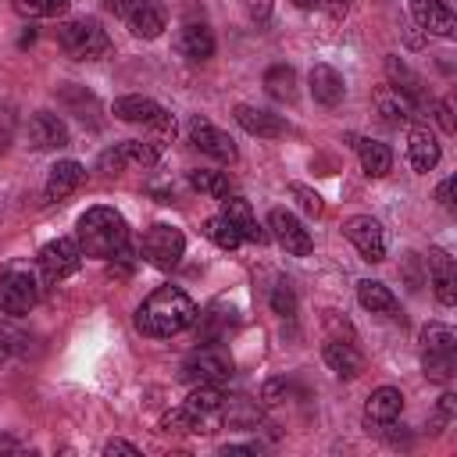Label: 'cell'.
Instances as JSON below:
<instances>
[{"instance_id": "1", "label": "cell", "mask_w": 457, "mask_h": 457, "mask_svg": "<svg viewBox=\"0 0 457 457\" xmlns=\"http://www.w3.org/2000/svg\"><path fill=\"white\" fill-rule=\"evenodd\" d=\"M196 303L182 286H157L136 311V325L150 339H171L196 321Z\"/></svg>"}, {"instance_id": "2", "label": "cell", "mask_w": 457, "mask_h": 457, "mask_svg": "<svg viewBox=\"0 0 457 457\" xmlns=\"http://www.w3.org/2000/svg\"><path fill=\"white\" fill-rule=\"evenodd\" d=\"M75 243L82 257L111 261L129 250V225L114 207H89L75 225Z\"/></svg>"}, {"instance_id": "3", "label": "cell", "mask_w": 457, "mask_h": 457, "mask_svg": "<svg viewBox=\"0 0 457 457\" xmlns=\"http://www.w3.org/2000/svg\"><path fill=\"white\" fill-rule=\"evenodd\" d=\"M57 43L75 61H96L111 50V39L96 18H71L57 29Z\"/></svg>"}, {"instance_id": "4", "label": "cell", "mask_w": 457, "mask_h": 457, "mask_svg": "<svg viewBox=\"0 0 457 457\" xmlns=\"http://www.w3.org/2000/svg\"><path fill=\"white\" fill-rule=\"evenodd\" d=\"M107 7L139 39H157L168 29V7L161 0H107Z\"/></svg>"}, {"instance_id": "5", "label": "cell", "mask_w": 457, "mask_h": 457, "mask_svg": "<svg viewBox=\"0 0 457 457\" xmlns=\"http://www.w3.org/2000/svg\"><path fill=\"white\" fill-rule=\"evenodd\" d=\"M139 253H143L146 264H154L161 271H171L182 261V253H186V236H182V228L164 225V221L150 225L143 232V239H139Z\"/></svg>"}, {"instance_id": "6", "label": "cell", "mask_w": 457, "mask_h": 457, "mask_svg": "<svg viewBox=\"0 0 457 457\" xmlns=\"http://www.w3.org/2000/svg\"><path fill=\"white\" fill-rule=\"evenodd\" d=\"M39 303V282L29 268L11 264L0 271V311L4 314H29Z\"/></svg>"}, {"instance_id": "7", "label": "cell", "mask_w": 457, "mask_h": 457, "mask_svg": "<svg viewBox=\"0 0 457 457\" xmlns=\"http://www.w3.org/2000/svg\"><path fill=\"white\" fill-rule=\"evenodd\" d=\"M111 114H114L118 121L146 125V129H154V132H161V136H175V118H171L157 100H150V96H118L114 107H111Z\"/></svg>"}, {"instance_id": "8", "label": "cell", "mask_w": 457, "mask_h": 457, "mask_svg": "<svg viewBox=\"0 0 457 457\" xmlns=\"http://www.w3.org/2000/svg\"><path fill=\"white\" fill-rule=\"evenodd\" d=\"M161 150L157 143H143V139H125V143H114L100 154V171L104 175H118L125 168H150L157 164Z\"/></svg>"}, {"instance_id": "9", "label": "cell", "mask_w": 457, "mask_h": 457, "mask_svg": "<svg viewBox=\"0 0 457 457\" xmlns=\"http://www.w3.org/2000/svg\"><path fill=\"white\" fill-rule=\"evenodd\" d=\"M79 264H82V250L71 236H57L39 250V271L46 282H61V278L75 275Z\"/></svg>"}, {"instance_id": "10", "label": "cell", "mask_w": 457, "mask_h": 457, "mask_svg": "<svg viewBox=\"0 0 457 457\" xmlns=\"http://www.w3.org/2000/svg\"><path fill=\"white\" fill-rule=\"evenodd\" d=\"M232 375V361L225 357V353H218V350H193L186 361H182V371H179V378L182 382H193V386H218V382H225Z\"/></svg>"}, {"instance_id": "11", "label": "cell", "mask_w": 457, "mask_h": 457, "mask_svg": "<svg viewBox=\"0 0 457 457\" xmlns=\"http://www.w3.org/2000/svg\"><path fill=\"white\" fill-rule=\"evenodd\" d=\"M221 400H225V393L218 386H196L182 400L186 414L193 418V432H200V436L218 432V425H221Z\"/></svg>"}, {"instance_id": "12", "label": "cell", "mask_w": 457, "mask_h": 457, "mask_svg": "<svg viewBox=\"0 0 457 457\" xmlns=\"http://www.w3.org/2000/svg\"><path fill=\"white\" fill-rule=\"evenodd\" d=\"M343 236L357 246V253H361L364 261H371V264L386 261V232H382V225H378L371 214H353V218H346V221H343Z\"/></svg>"}, {"instance_id": "13", "label": "cell", "mask_w": 457, "mask_h": 457, "mask_svg": "<svg viewBox=\"0 0 457 457\" xmlns=\"http://www.w3.org/2000/svg\"><path fill=\"white\" fill-rule=\"evenodd\" d=\"M414 25L425 36H439V39H453L457 36V18L446 7V0H407Z\"/></svg>"}, {"instance_id": "14", "label": "cell", "mask_w": 457, "mask_h": 457, "mask_svg": "<svg viewBox=\"0 0 457 457\" xmlns=\"http://www.w3.org/2000/svg\"><path fill=\"white\" fill-rule=\"evenodd\" d=\"M268 228H271V236L286 246V253H293V257H307V253L314 250L311 232H307L303 221H300L293 211H286V207H275V211L268 214Z\"/></svg>"}, {"instance_id": "15", "label": "cell", "mask_w": 457, "mask_h": 457, "mask_svg": "<svg viewBox=\"0 0 457 457\" xmlns=\"http://www.w3.org/2000/svg\"><path fill=\"white\" fill-rule=\"evenodd\" d=\"M189 139H193V146H196L200 154H207V157H214V161L232 164V161L239 157V150H236L232 136H228V132H221L218 125H211L207 118H193V121H189Z\"/></svg>"}, {"instance_id": "16", "label": "cell", "mask_w": 457, "mask_h": 457, "mask_svg": "<svg viewBox=\"0 0 457 457\" xmlns=\"http://www.w3.org/2000/svg\"><path fill=\"white\" fill-rule=\"evenodd\" d=\"M25 139L32 150H64L71 143L68 136V125L54 114V111H36L29 118V129H25Z\"/></svg>"}, {"instance_id": "17", "label": "cell", "mask_w": 457, "mask_h": 457, "mask_svg": "<svg viewBox=\"0 0 457 457\" xmlns=\"http://www.w3.org/2000/svg\"><path fill=\"white\" fill-rule=\"evenodd\" d=\"M428 282H432V293H436V300L443 307H453L457 303V264L439 246L428 250Z\"/></svg>"}, {"instance_id": "18", "label": "cell", "mask_w": 457, "mask_h": 457, "mask_svg": "<svg viewBox=\"0 0 457 457\" xmlns=\"http://www.w3.org/2000/svg\"><path fill=\"white\" fill-rule=\"evenodd\" d=\"M403 411V393L393 386H378L364 403V425L368 428H389Z\"/></svg>"}, {"instance_id": "19", "label": "cell", "mask_w": 457, "mask_h": 457, "mask_svg": "<svg viewBox=\"0 0 457 457\" xmlns=\"http://www.w3.org/2000/svg\"><path fill=\"white\" fill-rule=\"evenodd\" d=\"M371 104H375V111L382 114L386 125H407V121H414V114H418V104L407 100V96H403L400 89H393V86H378L375 96H371Z\"/></svg>"}, {"instance_id": "20", "label": "cell", "mask_w": 457, "mask_h": 457, "mask_svg": "<svg viewBox=\"0 0 457 457\" xmlns=\"http://www.w3.org/2000/svg\"><path fill=\"white\" fill-rule=\"evenodd\" d=\"M232 118L239 121V129H246L250 136H261V139H275V136L286 132V121H282L278 114L261 111V107H253V104H236V107H232Z\"/></svg>"}, {"instance_id": "21", "label": "cell", "mask_w": 457, "mask_h": 457, "mask_svg": "<svg viewBox=\"0 0 457 457\" xmlns=\"http://www.w3.org/2000/svg\"><path fill=\"white\" fill-rule=\"evenodd\" d=\"M307 82H311V96H314L318 104H325V107H336V104L346 96L343 75H339L332 64H314L311 75H307Z\"/></svg>"}, {"instance_id": "22", "label": "cell", "mask_w": 457, "mask_h": 457, "mask_svg": "<svg viewBox=\"0 0 457 457\" xmlns=\"http://www.w3.org/2000/svg\"><path fill=\"white\" fill-rule=\"evenodd\" d=\"M82 179H86V168L79 164V161H57L54 168H50V175H46V200H64V196H71L79 186H82Z\"/></svg>"}, {"instance_id": "23", "label": "cell", "mask_w": 457, "mask_h": 457, "mask_svg": "<svg viewBox=\"0 0 457 457\" xmlns=\"http://www.w3.org/2000/svg\"><path fill=\"white\" fill-rule=\"evenodd\" d=\"M321 357H325V364H328V371H336L339 378H357V375L364 371V357H361V350H357L353 343H343V339H332V343H325V350H321Z\"/></svg>"}, {"instance_id": "24", "label": "cell", "mask_w": 457, "mask_h": 457, "mask_svg": "<svg viewBox=\"0 0 457 457\" xmlns=\"http://www.w3.org/2000/svg\"><path fill=\"white\" fill-rule=\"evenodd\" d=\"M221 214L239 228V236L243 239H250V243H268V232L257 225V218H253V211H250V204L243 200V196H225L221 200Z\"/></svg>"}, {"instance_id": "25", "label": "cell", "mask_w": 457, "mask_h": 457, "mask_svg": "<svg viewBox=\"0 0 457 457\" xmlns=\"http://www.w3.org/2000/svg\"><path fill=\"white\" fill-rule=\"evenodd\" d=\"M179 54L189 57V61H207V57H214V32H211L204 21L182 25V32H179Z\"/></svg>"}, {"instance_id": "26", "label": "cell", "mask_w": 457, "mask_h": 457, "mask_svg": "<svg viewBox=\"0 0 457 457\" xmlns=\"http://www.w3.org/2000/svg\"><path fill=\"white\" fill-rule=\"evenodd\" d=\"M407 157H411V168L414 171H432L436 164H439V157H443V150H439V139L428 132V129H411V143H407Z\"/></svg>"}, {"instance_id": "27", "label": "cell", "mask_w": 457, "mask_h": 457, "mask_svg": "<svg viewBox=\"0 0 457 457\" xmlns=\"http://www.w3.org/2000/svg\"><path fill=\"white\" fill-rule=\"evenodd\" d=\"M386 75L393 79L389 86H393V89H400L407 100H414L418 107H425V104H428V100H425V82H421V79H418V75H414L400 57H393V54L386 57Z\"/></svg>"}, {"instance_id": "28", "label": "cell", "mask_w": 457, "mask_h": 457, "mask_svg": "<svg viewBox=\"0 0 457 457\" xmlns=\"http://www.w3.org/2000/svg\"><path fill=\"white\" fill-rule=\"evenodd\" d=\"M357 300H361V307L371 311V314H393V311L400 307L396 296H393V289H389L386 282H375V278H361V282H357Z\"/></svg>"}, {"instance_id": "29", "label": "cell", "mask_w": 457, "mask_h": 457, "mask_svg": "<svg viewBox=\"0 0 457 457\" xmlns=\"http://www.w3.org/2000/svg\"><path fill=\"white\" fill-rule=\"evenodd\" d=\"M353 146H357L361 168H364L371 179H382V175L393 168V154H389V146H386V143H378V139H357Z\"/></svg>"}, {"instance_id": "30", "label": "cell", "mask_w": 457, "mask_h": 457, "mask_svg": "<svg viewBox=\"0 0 457 457\" xmlns=\"http://www.w3.org/2000/svg\"><path fill=\"white\" fill-rule=\"evenodd\" d=\"M261 421V411L253 400L246 396H225L221 400V425H232V428H253Z\"/></svg>"}, {"instance_id": "31", "label": "cell", "mask_w": 457, "mask_h": 457, "mask_svg": "<svg viewBox=\"0 0 457 457\" xmlns=\"http://www.w3.org/2000/svg\"><path fill=\"white\" fill-rule=\"evenodd\" d=\"M264 89H268V96H275L282 104H293L296 100V71L289 64H271L264 71Z\"/></svg>"}, {"instance_id": "32", "label": "cell", "mask_w": 457, "mask_h": 457, "mask_svg": "<svg viewBox=\"0 0 457 457\" xmlns=\"http://www.w3.org/2000/svg\"><path fill=\"white\" fill-rule=\"evenodd\" d=\"M189 186L200 189V193L211 196V200H225V196L232 193L225 171H211V168H196V171H189Z\"/></svg>"}, {"instance_id": "33", "label": "cell", "mask_w": 457, "mask_h": 457, "mask_svg": "<svg viewBox=\"0 0 457 457\" xmlns=\"http://www.w3.org/2000/svg\"><path fill=\"white\" fill-rule=\"evenodd\" d=\"M204 236L218 246V250H236L239 243H243V236H239V228L225 218V214H214V218H207L204 221Z\"/></svg>"}, {"instance_id": "34", "label": "cell", "mask_w": 457, "mask_h": 457, "mask_svg": "<svg viewBox=\"0 0 457 457\" xmlns=\"http://www.w3.org/2000/svg\"><path fill=\"white\" fill-rule=\"evenodd\" d=\"M421 350H432V353H457V336L450 325L443 321H428L421 328Z\"/></svg>"}, {"instance_id": "35", "label": "cell", "mask_w": 457, "mask_h": 457, "mask_svg": "<svg viewBox=\"0 0 457 457\" xmlns=\"http://www.w3.org/2000/svg\"><path fill=\"white\" fill-rule=\"evenodd\" d=\"M71 0H11V7L25 18H57L68 11Z\"/></svg>"}, {"instance_id": "36", "label": "cell", "mask_w": 457, "mask_h": 457, "mask_svg": "<svg viewBox=\"0 0 457 457\" xmlns=\"http://www.w3.org/2000/svg\"><path fill=\"white\" fill-rule=\"evenodd\" d=\"M421 368H425V378L432 382H446L453 375V353H432V350H421Z\"/></svg>"}, {"instance_id": "37", "label": "cell", "mask_w": 457, "mask_h": 457, "mask_svg": "<svg viewBox=\"0 0 457 457\" xmlns=\"http://www.w3.org/2000/svg\"><path fill=\"white\" fill-rule=\"evenodd\" d=\"M271 311H275L278 318H293V314H296V293H293L289 282H278V286L271 289Z\"/></svg>"}, {"instance_id": "38", "label": "cell", "mask_w": 457, "mask_h": 457, "mask_svg": "<svg viewBox=\"0 0 457 457\" xmlns=\"http://www.w3.org/2000/svg\"><path fill=\"white\" fill-rule=\"evenodd\" d=\"M289 196H296V204L307 211V214H321L325 211V204H321V196L311 189V186H303V182H289Z\"/></svg>"}, {"instance_id": "39", "label": "cell", "mask_w": 457, "mask_h": 457, "mask_svg": "<svg viewBox=\"0 0 457 457\" xmlns=\"http://www.w3.org/2000/svg\"><path fill=\"white\" fill-rule=\"evenodd\" d=\"M289 396V382L286 378H268L264 386H261V403L264 407H275V403H282Z\"/></svg>"}, {"instance_id": "40", "label": "cell", "mask_w": 457, "mask_h": 457, "mask_svg": "<svg viewBox=\"0 0 457 457\" xmlns=\"http://www.w3.org/2000/svg\"><path fill=\"white\" fill-rule=\"evenodd\" d=\"M453 414H457V396H453V393L439 396V407H436V425H439V428H443V425H450V421H453Z\"/></svg>"}, {"instance_id": "41", "label": "cell", "mask_w": 457, "mask_h": 457, "mask_svg": "<svg viewBox=\"0 0 457 457\" xmlns=\"http://www.w3.org/2000/svg\"><path fill=\"white\" fill-rule=\"evenodd\" d=\"M271 4H275V0H239V7H243L253 21H264V18L271 14Z\"/></svg>"}, {"instance_id": "42", "label": "cell", "mask_w": 457, "mask_h": 457, "mask_svg": "<svg viewBox=\"0 0 457 457\" xmlns=\"http://www.w3.org/2000/svg\"><path fill=\"white\" fill-rule=\"evenodd\" d=\"M14 339H18V332H11L7 325H0V364L18 350V343H14Z\"/></svg>"}, {"instance_id": "43", "label": "cell", "mask_w": 457, "mask_h": 457, "mask_svg": "<svg viewBox=\"0 0 457 457\" xmlns=\"http://www.w3.org/2000/svg\"><path fill=\"white\" fill-rule=\"evenodd\" d=\"M432 111H436V118H439L443 132H453V129H457V125H453V114H450V104H446V100H432Z\"/></svg>"}, {"instance_id": "44", "label": "cell", "mask_w": 457, "mask_h": 457, "mask_svg": "<svg viewBox=\"0 0 457 457\" xmlns=\"http://www.w3.org/2000/svg\"><path fill=\"white\" fill-rule=\"evenodd\" d=\"M104 453H107V457H114V453H125V457H139V446H136V443H125V439H111V443L104 446Z\"/></svg>"}, {"instance_id": "45", "label": "cell", "mask_w": 457, "mask_h": 457, "mask_svg": "<svg viewBox=\"0 0 457 457\" xmlns=\"http://www.w3.org/2000/svg\"><path fill=\"white\" fill-rule=\"evenodd\" d=\"M436 200H439V207L453 211V179H443V182H439V189H436Z\"/></svg>"}, {"instance_id": "46", "label": "cell", "mask_w": 457, "mask_h": 457, "mask_svg": "<svg viewBox=\"0 0 457 457\" xmlns=\"http://www.w3.org/2000/svg\"><path fill=\"white\" fill-rule=\"evenodd\" d=\"M403 271L411 278V289H421V278H418V253H407L403 257Z\"/></svg>"}, {"instance_id": "47", "label": "cell", "mask_w": 457, "mask_h": 457, "mask_svg": "<svg viewBox=\"0 0 457 457\" xmlns=\"http://www.w3.org/2000/svg\"><path fill=\"white\" fill-rule=\"evenodd\" d=\"M228 453H257V446H250V443H243V446H221V457H228Z\"/></svg>"}, {"instance_id": "48", "label": "cell", "mask_w": 457, "mask_h": 457, "mask_svg": "<svg viewBox=\"0 0 457 457\" xmlns=\"http://www.w3.org/2000/svg\"><path fill=\"white\" fill-rule=\"evenodd\" d=\"M293 4H296L300 11H318V7H321V0H293Z\"/></svg>"}, {"instance_id": "49", "label": "cell", "mask_w": 457, "mask_h": 457, "mask_svg": "<svg viewBox=\"0 0 457 457\" xmlns=\"http://www.w3.org/2000/svg\"><path fill=\"white\" fill-rule=\"evenodd\" d=\"M332 4V14L339 18V14H346V7H350V0H328Z\"/></svg>"}]
</instances>
